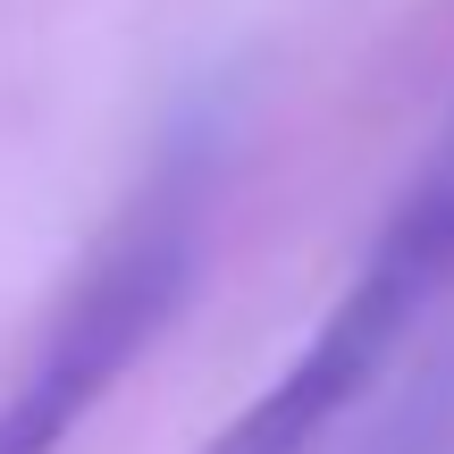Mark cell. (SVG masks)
Segmentation results:
<instances>
[{
	"label": "cell",
	"mask_w": 454,
	"mask_h": 454,
	"mask_svg": "<svg viewBox=\"0 0 454 454\" xmlns=\"http://www.w3.org/2000/svg\"><path fill=\"white\" fill-rule=\"evenodd\" d=\"M446 270H454V160L429 168V177L387 211L379 244L354 270V286L328 303V320L311 328V345L286 362V379L261 387L253 404L211 438V454H311L328 438V421L379 379V362L395 354V337L412 328V311L446 286Z\"/></svg>",
	"instance_id": "cell-1"
},
{
	"label": "cell",
	"mask_w": 454,
	"mask_h": 454,
	"mask_svg": "<svg viewBox=\"0 0 454 454\" xmlns=\"http://www.w3.org/2000/svg\"><path fill=\"white\" fill-rule=\"evenodd\" d=\"M185 270H194V219H185V194H177L168 211L135 219L127 236L84 270V286L59 303L43 354L0 395V454H59V438L118 387V371L160 337V320L185 294Z\"/></svg>",
	"instance_id": "cell-2"
}]
</instances>
